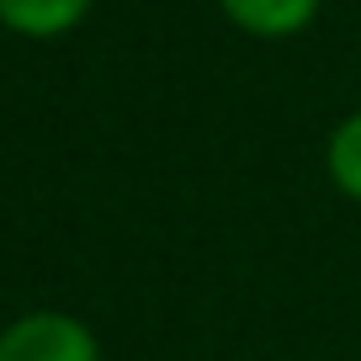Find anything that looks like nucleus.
Returning <instances> with one entry per match:
<instances>
[{"mask_svg": "<svg viewBox=\"0 0 361 361\" xmlns=\"http://www.w3.org/2000/svg\"><path fill=\"white\" fill-rule=\"evenodd\" d=\"M324 165H329V180L350 202H361V106L350 117H340V128L329 133V149H324Z\"/></svg>", "mask_w": 361, "mask_h": 361, "instance_id": "nucleus-4", "label": "nucleus"}, {"mask_svg": "<svg viewBox=\"0 0 361 361\" xmlns=\"http://www.w3.org/2000/svg\"><path fill=\"white\" fill-rule=\"evenodd\" d=\"M218 6L250 37H293L319 16V0H218Z\"/></svg>", "mask_w": 361, "mask_h": 361, "instance_id": "nucleus-2", "label": "nucleus"}, {"mask_svg": "<svg viewBox=\"0 0 361 361\" xmlns=\"http://www.w3.org/2000/svg\"><path fill=\"white\" fill-rule=\"evenodd\" d=\"M0 361H102V345L85 319L37 308L0 329Z\"/></svg>", "mask_w": 361, "mask_h": 361, "instance_id": "nucleus-1", "label": "nucleus"}, {"mask_svg": "<svg viewBox=\"0 0 361 361\" xmlns=\"http://www.w3.org/2000/svg\"><path fill=\"white\" fill-rule=\"evenodd\" d=\"M96 0H0V27L22 37H64L69 27L85 22Z\"/></svg>", "mask_w": 361, "mask_h": 361, "instance_id": "nucleus-3", "label": "nucleus"}]
</instances>
